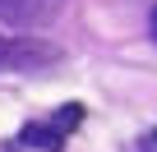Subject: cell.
<instances>
[{
    "instance_id": "obj_2",
    "label": "cell",
    "mask_w": 157,
    "mask_h": 152,
    "mask_svg": "<svg viewBox=\"0 0 157 152\" xmlns=\"http://www.w3.org/2000/svg\"><path fill=\"white\" fill-rule=\"evenodd\" d=\"M56 60H60L56 46L33 42V37H19V42H10V65L5 69H37V65H56Z\"/></svg>"
},
{
    "instance_id": "obj_4",
    "label": "cell",
    "mask_w": 157,
    "mask_h": 152,
    "mask_svg": "<svg viewBox=\"0 0 157 152\" xmlns=\"http://www.w3.org/2000/svg\"><path fill=\"white\" fill-rule=\"evenodd\" d=\"M78 120H83V106H65V111H60V115L51 120V129H56V134L65 138V134H69V129H74Z\"/></svg>"
},
{
    "instance_id": "obj_3",
    "label": "cell",
    "mask_w": 157,
    "mask_h": 152,
    "mask_svg": "<svg viewBox=\"0 0 157 152\" xmlns=\"http://www.w3.org/2000/svg\"><path fill=\"white\" fill-rule=\"evenodd\" d=\"M19 143H23V147H42V152H60L65 138H60L51 124H23V129H19Z\"/></svg>"
},
{
    "instance_id": "obj_6",
    "label": "cell",
    "mask_w": 157,
    "mask_h": 152,
    "mask_svg": "<svg viewBox=\"0 0 157 152\" xmlns=\"http://www.w3.org/2000/svg\"><path fill=\"white\" fill-rule=\"evenodd\" d=\"M152 37H157V5H152Z\"/></svg>"
},
{
    "instance_id": "obj_1",
    "label": "cell",
    "mask_w": 157,
    "mask_h": 152,
    "mask_svg": "<svg viewBox=\"0 0 157 152\" xmlns=\"http://www.w3.org/2000/svg\"><path fill=\"white\" fill-rule=\"evenodd\" d=\"M69 9V0H0V23H10V28H46L51 19H60Z\"/></svg>"
},
{
    "instance_id": "obj_5",
    "label": "cell",
    "mask_w": 157,
    "mask_h": 152,
    "mask_svg": "<svg viewBox=\"0 0 157 152\" xmlns=\"http://www.w3.org/2000/svg\"><path fill=\"white\" fill-rule=\"evenodd\" d=\"M10 65V37H0V69Z\"/></svg>"
}]
</instances>
